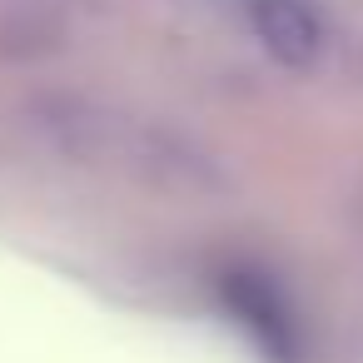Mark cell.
<instances>
[{
	"mask_svg": "<svg viewBox=\"0 0 363 363\" xmlns=\"http://www.w3.org/2000/svg\"><path fill=\"white\" fill-rule=\"evenodd\" d=\"M224 303L239 318V328L259 343L269 363H294L298 358V323L284 298V289L259 274V269H229L224 274Z\"/></svg>",
	"mask_w": 363,
	"mask_h": 363,
	"instance_id": "1",
	"label": "cell"
},
{
	"mask_svg": "<svg viewBox=\"0 0 363 363\" xmlns=\"http://www.w3.org/2000/svg\"><path fill=\"white\" fill-rule=\"evenodd\" d=\"M249 26L259 35V45L289 65V70H308L323 50V26L313 16L308 0H244Z\"/></svg>",
	"mask_w": 363,
	"mask_h": 363,
	"instance_id": "2",
	"label": "cell"
}]
</instances>
